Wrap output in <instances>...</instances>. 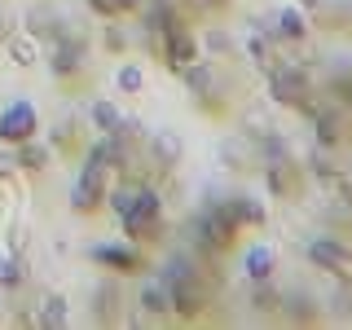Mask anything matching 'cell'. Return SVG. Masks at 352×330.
Masks as SVG:
<instances>
[{
    "label": "cell",
    "mask_w": 352,
    "mask_h": 330,
    "mask_svg": "<svg viewBox=\"0 0 352 330\" xmlns=\"http://www.w3.org/2000/svg\"><path fill=\"white\" fill-rule=\"evenodd\" d=\"M269 93H273V102H282V106H308L313 84H308V75L300 66L282 62V66H269Z\"/></svg>",
    "instance_id": "cell-1"
},
{
    "label": "cell",
    "mask_w": 352,
    "mask_h": 330,
    "mask_svg": "<svg viewBox=\"0 0 352 330\" xmlns=\"http://www.w3.org/2000/svg\"><path fill=\"white\" fill-rule=\"evenodd\" d=\"M106 176H110L106 163H97V159L84 163L80 181H75V190H71V207H75V212H97V207L106 203Z\"/></svg>",
    "instance_id": "cell-2"
},
{
    "label": "cell",
    "mask_w": 352,
    "mask_h": 330,
    "mask_svg": "<svg viewBox=\"0 0 352 330\" xmlns=\"http://www.w3.org/2000/svg\"><path fill=\"white\" fill-rule=\"evenodd\" d=\"M36 128H40V115H36V106L31 102H9L5 110H0V141H31L36 137Z\"/></svg>",
    "instance_id": "cell-3"
},
{
    "label": "cell",
    "mask_w": 352,
    "mask_h": 330,
    "mask_svg": "<svg viewBox=\"0 0 352 330\" xmlns=\"http://www.w3.org/2000/svg\"><path fill=\"white\" fill-rule=\"evenodd\" d=\"M308 260H313L317 269H326L330 278H352V251L344 247V242H335V238L308 242Z\"/></svg>",
    "instance_id": "cell-4"
},
{
    "label": "cell",
    "mask_w": 352,
    "mask_h": 330,
    "mask_svg": "<svg viewBox=\"0 0 352 330\" xmlns=\"http://www.w3.org/2000/svg\"><path fill=\"white\" fill-rule=\"evenodd\" d=\"M194 234H198V242H207V247H229L238 229H234V220L225 216V207H220V203H212L203 216L194 220Z\"/></svg>",
    "instance_id": "cell-5"
},
{
    "label": "cell",
    "mask_w": 352,
    "mask_h": 330,
    "mask_svg": "<svg viewBox=\"0 0 352 330\" xmlns=\"http://www.w3.org/2000/svg\"><path fill=\"white\" fill-rule=\"evenodd\" d=\"M163 62L172 66V71H185V66L198 62V44L185 27H168L163 31Z\"/></svg>",
    "instance_id": "cell-6"
},
{
    "label": "cell",
    "mask_w": 352,
    "mask_h": 330,
    "mask_svg": "<svg viewBox=\"0 0 352 330\" xmlns=\"http://www.w3.org/2000/svg\"><path fill=\"white\" fill-rule=\"evenodd\" d=\"M93 260L106 264V269H115V273H141V269H146L141 251L124 247V242H102V247H93Z\"/></svg>",
    "instance_id": "cell-7"
},
{
    "label": "cell",
    "mask_w": 352,
    "mask_h": 330,
    "mask_svg": "<svg viewBox=\"0 0 352 330\" xmlns=\"http://www.w3.org/2000/svg\"><path fill=\"white\" fill-rule=\"evenodd\" d=\"M220 207H225V216L234 220V229L242 225H264V203L251 194H234V198H220Z\"/></svg>",
    "instance_id": "cell-8"
},
{
    "label": "cell",
    "mask_w": 352,
    "mask_h": 330,
    "mask_svg": "<svg viewBox=\"0 0 352 330\" xmlns=\"http://www.w3.org/2000/svg\"><path fill=\"white\" fill-rule=\"evenodd\" d=\"M304 110L313 115V128H317V141H322V146H339V141H348V132H344V115H339V110H317L313 102H308Z\"/></svg>",
    "instance_id": "cell-9"
},
{
    "label": "cell",
    "mask_w": 352,
    "mask_h": 330,
    "mask_svg": "<svg viewBox=\"0 0 352 330\" xmlns=\"http://www.w3.org/2000/svg\"><path fill=\"white\" fill-rule=\"evenodd\" d=\"M273 36L278 40H304L308 36V18L300 5H282L278 9V22H273Z\"/></svg>",
    "instance_id": "cell-10"
},
{
    "label": "cell",
    "mask_w": 352,
    "mask_h": 330,
    "mask_svg": "<svg viewBox=\"0 0 352 330\" xmlns=\"http://www.w3.org/2000/svg\"><path fill=\"white\" fill-rule=\"evenodd\" d=\"M273 264H278V256H273V247H251L247 260H242V269H247L251 282H269L273 278Z\"/></svg>",
    "instance_id": "cell-11"
},
{
    "label": "cell",
    "mask_w": 352,
    "mask_h": 330,
    "mask_svg": "<svg viewBox=\"0 0 352 330\" xmlns=\"http://www.w3.org/2000/svg\"><path fill=\"white\" fill-rule=\"evenodd\" d=\"M80 62H84V44H80V40L58 36V49H53V71H58V75L80 71Z\"/></svg>",
    "instance_id": "cell-12"
},
{
    "label": "cell",
    "mask_w": 352,
    "mask_h": 330,
    "mask_svg": "<svg viewBox=\"0 0 352 330\" xmlns=\"http://www.w3.org/2000/svg\"><path fill=\"white\" fill-rule=\"evenodd\" d=\"M36 322H40V326H53V330H58V326H66V322H71V308H66V300H62V295H44V300L36 304Z\"/></svg>",
    "instance_id": "cell-13"
},
{
    "label": "cell",
    "mask_w": 352,
    "mask_h": 330,
    "mask_svg": "<svg viewBox=\"0 0 352 330\" xmlns=\"http://www.w3.org/2000/svg\"><path fill=\"white\" fill-rule=\"evenodd\" d=\"M18 168H27V172L49 168V146H40L36 137H31V141H18Z\"/></svg>",
    "instance_id": "cell-14"
},
{
    "label": "cell",
    "mask_w": 352,
    "mask_h": 330,
    "mask_svg": "<svg viewBox=\"0 0 352 330\" xmlns=\"http://www.w3.org/2000/svg\"><path fill=\"white\" fill-rule=\"evenodd\" d=\"M141 308H146V313H154V317H168V313H172V300H168V286H163V282H154V286H146V291H141Z\"/></svg>",
    "instance_id": "cell-15"
},
{
    "label": "cell",
    "mask_w": 352,
    "mask_h": 330,
    "mask_svg": "<svg viewBox=\"0 0 352 330\" xmlns=\"http://www.w3.org/2000/svg\"><path fill=\"white\" fill-rule=\"evenodd\" d=\"M176 159H181V141L168 137V132H159V137H154V163H159V168H172Z\"/></svg>",
    "instance_id": "cell-16"
},
{
    "label": "cell",
    "mask_w": 352,
    "mask_h": 330,
    "mask_svg": "<svg viewBox=\"0 0 352 330\" xmlns=\"http://www.w3.org/2000/svg\"><path fill=\"white\" fill-rule=\"evenodd\" d=\"M27 282V269H22V260L18 256H0V286H22Z\"/></svg>",
    "instance_id": "cell-17"
},
{
    "label": "cell",
    "mask_w": 352,
    "mask_h": 330,
    "mask_svg": "<svg viewBox=\"0 0 352 330\" xmlns=\"http://www.w3.org/2000/svg\"><path fill=\"white\" fill-rule=\"evenodd\" d=\"M119 124H124V115H119L110 102H97L93 106V128H102V132H119Z\"/></svg>",
    "instance_id": "cell-18"
},
{
    "label": "cell",
    "mask_w": 352,
    "mask_h": 330,
    "mask_svg": "<svg viewBox=\"0 0 352 330\" xmlns=\"http://www.w3.org/2000/svg\"><path fill=\"white\" fill-rule=\"evenodd\" d=\"M88 9H93L97 18H119V14H128V9H137V0H88Z\"/></svg>",
    "instance_id": "cell-19"
},
{
    "label": "cell",
    "mask_w": 352,
    "mask_h": 330,
    "mask_svg": "<svg viewBox=\"0 0 352 330\" xmlns=\"http://www.w3.org/2000/svg\"><path fill=\"white\" fill-rule=\"evenodd\" d=\"M119 88H124L128 97H137L141 88H146V71H141V66H124V71H119Z\"/></svg>",
    "instance_id": "cell-20"
},
{
    "label": "cell",
    "mask_w": 352,
    "mask_h": 330,
    "mask_svg": "<svg viewBox=\"0 0 352 330\" xmlns=\"http://www.w3.org/2000/svg\"><path fill=\"white\" fill-rule=\"evenodd\" d=\"M97 317H115V304H119V291L115 286H97Z\"/></svg>",
    "instance_id": "cell-21"
},
{
    "label": "cell",
    "mask_w": 352,
    "mask_h": 330,
    "mask_svg": "<svg viewBox=\"0 0 352 330\" xmlns=\"http://www.w3.org/2000/svg\"><path fill=\"white\" fill-rule=\"evenodd\" d=\"M256 308H260V313H278V308H282V295L273 291L269 282H260V291H256Z\"/></svg>",
    "instance_id": "cell-22"
},
{
    "label": "cell",
    "mask_w": 352,
    "mask_h": 330,
    "mask_svg": "<svg viewBox=\"0 0 352 330\" xmlns=\"http://www.w3.org/2000/svg\"><path fill=\"white\" fill-rule=\"evenodd\" d=\"M185 80H190V88H194V93H203V88L207 84H212V71H207V66H185Z\"/></svg>",
    "instance_id": "cell-23"
},
{
    "label": "cell",
    "mask_w": 352,
    "mask_h": 330,
    "mask_svg": "<svg viewBox=\"0 0 352 330\" xmlns=\"http://www.w3.org/2000/svg\"><path fill=\"white\" fill-rule=\"evenodd\" d=\"M9 53H14L18 66H31V62H36V58H31V53H36V44H31V40H14V44H9Z\"/></svg>",
    "instance_id": "cell-24"
},
{
    "label": "cell",
    "mask_w": 352,
    "mask_h": 330,
    "mask_svg": "<svg viewBox=\"0 0 352 330\" xmlns=\"http://www.w3.org/2000/svg\"><path fill=\"white\" fill-rule=\"evenodd\" d=\"M335 93H339V102L352 106V75H339V80H335Z\"/></svg>",
    "instance_id": "cell-25"
},
{
    "label": "cell",
    "mask_w": 352,
    "mask_h": 330,
    "mask_svg": "<svg viewBox=\"0 0 352 330\" xmlns=\"http://www.w3.org/2000/svg\"><path fill=\"white\" fill-rule=\"evenodd\" d=\"M0 40H9V14H0Z\"/></svg>",
    "instance_id": "cell-26"
},
{
    "label": "cell",
    "mask_w": 352,
    "mask_h": 330,
    "mask_svg": "<svg viewBox=\"0 0 352 330\" xmlns=\"http://www.w3.org/2000/svg\"><path fill=\"white\" fill-rule=\"evenodd\" d=\"M207 5H229V0H207Z\"/></svg>",
    "instance_id": "cell-27"
}]
</instances>
